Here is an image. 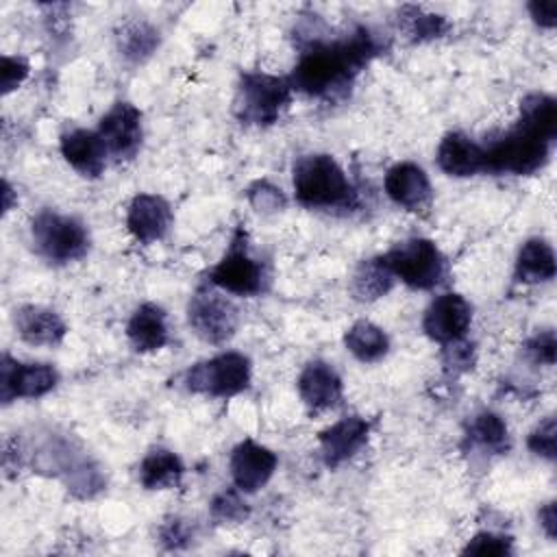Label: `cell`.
<instances>
[{"label": "cell", "mask_w": 557, "mask_h": 557, "mask_svg": "<svg viewBox=\"0 0 557 557\" xmlns=\"http://www.w3.org/2000/svg\"><path fill=\"white\" fill-rule=\"evenodd\" d=\"M30 235L37 252L50 263H70L85 257L89 250L85 226L76 218L57 211H39L33 218Z\"/></svg>", "instance_id": "5"}, {"label": "cell", "mask_w": 557, "mask_h": 557, "mask_svg": "<svg viewBox=\"0 0 557 557\" xmlns=\"http://www.w3.org/2000/svg\"><path fill=\"white\" fill-rule=\"evenodd\" d=\"M183 383L194 394L228 398L250 385V361L242 352H222L194 363Z\"/></svg>", "instance_id": "7"}, {"label": "cell", "mask_w": 557, "mask_h": 557, "mask_svg": "<svg viewBox=\"0 0 557 557\" xmlns=\"http://www.w3.org/2000/svg\"><path fill=\"white\" fill-rule=\"evenodd\" d=\"M557 137V102L548 94H529L520 102L513 128L483 146V172L533 174L548 161Z\"/></svg>", "instance_id": "2"}, {"label": "cell", "mask_w": 557, "mask_h": 557, "mask_svg": "<svg viewBox=\"0 0 557 557\" xmlns=\"http://www.w3.org/2000/svg\"><path fill=\"white\" fill-rule=\"evenodd\" d=\"M555 252L546 239L533 237L522 244L516 259V276L522 283H542L555 276Z\"/></svg>", "instance_id": "24"}, {"label": "cell", "mask_w": 557, "mask_h": 557, "mask_svg": "<svg viewBox=\"0 0 557 557\" xmlns=\"http://www.w3.org/2000/svg\"><path fill=\"white\" fill-rule=\"evenodd\" d=\"M298 394L313 411L333 409L339 405L344 387L339 374L324 361H311L298 376Z\"/></svg>", "instance_id": "17"}, {"label": "cell", "mask_w": 557, "mask_h": 557, "mask_svg": "<svg viewBox=\"0 0 557 557\" xmlns=\"http://www.w3.org/2000/svg\"><path fill=\"white\" fill-rule=\"evenodd\" d=\"M9 209H11V187L4 181V211H9Z\"/></svg>", "instance_id": "39"}, {"label": "cell", "mask_w": 557, "mask_h": 557, "mask_svg": "<svg viewBox=\"0 0 557 557\" xmlns=\"http://www.w3.org/2000/svg\"><path fill=\"white\" fill-rule=\"evenodd\" d=\"M209 283L237 296H255L263 292L265 268L248 252L246 233L237 231L224 257L211 268Z\"/></svg>", "instance_id": "8"}, {"label": "cell", "mask_w": 557, "mask_h": 557, "mask_svg": "<svg viewBox=\"0 0 557 557\" xmlns=\"http://www.w3.org/2000/svg\"><path fill=\"white\" fill-rule=\"evenodd\" d=\"M385 194L407 211H418L431 200V183L424 170L416 163H396L385 174Z\"/></svg>", "instance_id": "16"}, {"label": "cell", "mask_w": 557, "mask_h": 557, "mask_svg": "<svg viewBox=\"0 0 557 557\" xmlns=\"http://www.w3.org/2000/svg\"><path fill=\"white\" fill-rule=\"evenodd\" d=\"M59 383V372L48 363H22L2 357L0 363V396L2 403H11L15 398H39L54 389Z\"/></svg>", "instance_id": "10"}, {"label": "cell", "mask_w": 557, "mask_h": 557, "mask_svg": "<svg viewBox=\"0 0 557 557\" xmlns=\"http://www.w3.org/2000/svg\"><path fill=\"white\" fill-rule=\"evenodd\" d=\"M468 440L472 446H479L490 453H505L509 448L507 424L500 416L492 411H481L468 424Z\"/></svg>", "instance_id": "26"}, {"label": "cell", "mask_w": 557, "mask_h": 557, "mask_svg": "<svg viewBox=\"0 0 557 557\" xmlns=\"http://www.w3.org/2000/svg\"><path fill=\"white\" fill-rule=\"evenodd\" d=\"M13 322L20 337L33 346L61 344V339L67 333V326L59 318V313L41 305H24L15 309Z\"/></svg>", "instance_id": "19"}, {"label": "cell", "mask_w": 557, "mask_h": 557, "mask_svg": "<svg viewBox=\"0 0 557 557\" xmlns=\"http://www.w3.org/2000/svg\"><path fill=\"white\" fill-rule=\"evenodd\" d=\"M28 76V63L22 57H2V94L13 91Z\"/></svg>", "instance_id": "36"}, {"label": "cell", "mask_w": 557, "mask_h": 557, "mask_svg": "<svg viewBox=\"0 0 557 557\" xmlns=\"http://www.w3.org/2000/svg\"><path fill=\"white\" fill-rule=\"evenodd\" d=\"M63 159L87 178H98L107 165V148L98 133L87 128H72L61 137Z\"/></svg>", "instance_id": "18"}, {"label": "cell", "mask_w": 557, "mask_h": 557, "mask_svg": "<svg viewBox=\"0 0 557 557\" xmlns=\"http://www.w3.org/2000/svg\"><path fill=\"white\" fill-rule=\"evenodd\" d=\"M444 366L453 372H463L470 370L474 366V348L472 344L459 339V342H450L444 344V352H442Z\"/></svg>", "instance_id": "35"}, {"label": "cell", "mask_w": 557, "mask_h": 557, "mask_svg": "<svg viewBox=\"0 0 557 557\" xmlns=\"http://www.w3.org/2000/svg\"><path fill=\"white\" fill-rule=\"evenodd\" d=\"M529 448L540 455V457H546V459H555V418H546L544 422H540L529 440H527Z\"/></svg>", "instance_id": "34"}, {"label": "cell", "mask_w": 557, "mask_h": 557, "mask_svg": "<svg viewBox=\"0 0 557 557\" xmlns=\"http://www.w3.org/2000/svg\"><path fill=\"white\" fill-rule=\"evenodd\" d=\"M183 463L176 453L168 448H152L139 463V481L146 490H170L183 476Z\"/></svg>", "instance_id": "22"}, {"label": "cell", "mask_w": 557, "mask_h": 557, "mask_svg": "<svg viewBox=\"0 0 557 557\" xmlns=\"http://www.w3.org/2000/svg\"><path fill=\"white\" fill-rule=\"evenodd\" d=\"M211 516L220 522H239L248 518V505L235 490H222L211 500Z\"/></svg>", "instance_id": "30"}, {"label": "cell", "mask_w": 557, "mask_h": 557, "mask_svg": "<svg viewBox=\"0 0 557 557\" xmlns=\"http://www.w3.org/2000/svg\"><path fill=\"white\" fill-rule=\"evenodd\" d=\"M472 322V307L459 294H440L422 318L424 333L437 344H450L466 337Z\"/></svg>", "instance_id": "11"}, {"label": "cell", "mask_w": 557, "mask_h": 557, "mask_svg": "<svg viewBox=\"0 0 557 557\" xmlns=\"http://www.w3.org/2000/svg\"><path fill=\"white\" fill-rule=\"evenodd\" d=\"M344 344L363 363L379 361L387 352V348H389V339H387L385 331L381 326L368 322V320L355 322L346 331Z\"/></svg>", "instance_id": "25"}, {"label": "cell", "mask_w": 557, "mask_h": 557, "mask_svg": "<svg viewBox=\"0 0 557 557\" xmlns=\"http://www.w3.org/2000/svg\"><path fill=\"white\" fill-rule=\"evenodd\" d=\"M292 91L287 78L263 72H244L235 94V115L242 124L270 126L287 109Z\"/></svg>", "instance_id": "4"}, {"label": "cell", "mask_w": 557, "mask_h": 557, "mask_svg": "<svg viewBox=\"0 0 557 557\" xmlns=\"http://www.w3.org/2000/svg\"><path fill=\"white\" fill-rule=\"evenodd\" d=\"M370 435V422L361 416H346L337 420L335 424L320 431V448L322 459L329 468H337L346 459L355 457L361 446L368 442Z\"/></svg>", "instance_id": "14"}, {"label": "cell", "mask_w": 557, "mask_h": 557, "mask_svg": "<svg viewBox=\"0 0 557 557\" xmlns=\"http://www.w3.org/2000/svg\"><path fill=\"white\" fill-rule=\"evenodd\" d=\"M294 194L309 209H352L357 191L331 154H305L294 163Z\"/></svg>", "instance_id": "3"}, {"label": "cell", "mask_w": 557, "mask_h": 557, "mask_svg": "<svg viewBox=\"0 0 557 557\" xmlns=\"http://www.w3.org/2000/svg\"><path fill=\"white\" fill-rule=\"evenodd\" d=\"M540 524L544 527L546 535L550 540H555L557 535V516H555V503H546L542 509H540Z\"/></svg>", "instance_id": "38"}, {"label": "cell", "mask_w": 557, "mask_h": 557, "mask_svg": "<svg viewBox=\"0 0 557 557\" xmlns=\"http://www.w3.org/2000/svg\"><path fill=\"white\" fill-rule=\"evenodd\" d=\"M437 165L448 176H472L483 172V146L463 133H448L437 146Z\"/></svg>", "instance_id": "20"}, {"label": "cell", "mask_w": 557, "mask_h": 557, "mask_svg": "<svg viewBox=\"0 0 557 557\" xmlns=\"http://www.w3.org/2000/svg\"><path fill=\"white\" fill-rule=\"evenodd\" d=\"M379 50L381 41L366 26H357L337 39H313L302 48L287 81L296 91L331 100L350 89L355 76Z\"/></svg>", "instance_id": "1"}, {"label": "cell", "mask_w": 557, "mask_h": 557, "mask_svg": "<svg viewBox=\"0 0 557 557\" xmlns=\"http://www.w3.org/2000/svg\"><path fill=\"white\" fill-rule=\"evenodd\" d=\"M529 13L531 17L544 26V28H553L557 24V0H537L529 4Z\"/></svg>", "instance_id": "37"}, {"label": "cell", "mask_w": 557, "mask_h": 557, "mask_svg": "<svg viewBox=\"0 0 557 557\" xmlns=\"http://www.w3.org/2000/svg\"><path fill=\"white\" fill-rule=\"evenodd\" d=\"M115 159H133L141 146V113L131 102H115L96 131Z\"/></svg>", "instance_id": "12"}, {"label": "cell", "mask_w": 557, "mask_h": 557, "mask_svg": "<svg viewBox=\"0 0 557 557\" xmlns=\"http://www.w3.org/2000/svg\"><path fill=\"white\" fill-rule=\"evenodd\" d=\"M398 28L411 41H429L442 37L448 30V22L444 15L426 13L420 7H403L398 11Z\"/></svg>", "instance_id": "27"}, {"label": "cell", "mask_w": 557, "mask_h": 557, "mask_svg": "<svg viewBox=\"0 0 557 557\" xmlns=\"http://www.w3.org/2000/svg\"><path fill=\"white\" fill-rule=\"evenodd\" d=\"M276 463L278 459L270 448L252 440H244L233 448L228 468L233 483L239 492H257L270 481V476L276 470Z\"/></svg>", "instance_id": "13"}, {"label": "cell", "mask_w": 557, "mask_h": 557, "mask_svg": "<svg viewBox=\"0 0 557 557\" xmlns=\"http://www.w3.org/2000/svg\"><path fill=\"white\" fill-rule=\"evenodd\" d=\"M194 533H191V527L187 520L183 518H170L161 524L159 529V540L165 548L170 550H176V548H185L189 542H191Z\"/></svg>", "instance_id": "32"}, {"label": "cell", "mask_w": 557, "mask_h": 557, "mask_svg": "<svg viewBox=\"0 0 557 557\" xmlns=\"http://www.w3.org/2000/svg\"><path fill=\"white\" fill-rule=\"evenodd\" d=\"M187 320L194 333L207 344H224L237 331L239 311L220 292L200 287L187 305Z\"/></svg>", "instance_id": "9"}, {"label": "cell", "mask_w": 557, "mask_h": 557, "mask_svg": "<svg viewBox=\"0 0 557 557\" xmlns=\"http://www.w3.org/2000/svg\"><path fill=\"white\" fill-rule=\"evenodd\" d=\"M394 274L383 257L363 259L350 278V292L361 302H372L385 296L394 285Z\"/></svg>", "instance_id": "23"}, {"label": "cell", "mask_w": 557, "mask_h": 557, "mask_svg": "<svg viewBox=\"0 0 557 557\" xmlns=\"http://www.w3.org/2000/svg\"><path fill=\"white\" fill-rule=\"evenodd\" d=\"M524 352L533 363H544L553 366L555 363V333L550 329L535 333L527 344Z\"/></svg>", "instance_id": "33"}, {"label": "cell", "mask_w": 557, "mask_h": 557, "mask_svg": "<svg viewBox=\"0 0 557 557\" xmlns=\"http://www.w3.org/2000/svg\"><path fill=\"white\" fill-rule=\"evenodd\" d=\"M396 278L413 289H433L444 281L446 259L426 237H411L396 244L385 257Z\"/></svg>", "instance_id": "6"}, {"label": "cell", "mask_w": 557, "mask_h": 557, "mask_svg": "<svg viewBox=\"0 0 557 557\" xmlns=\"http://www.w3.org/2000/svg\"><path fill=\"white\" fill-rule=\"evenodd\" d=\"M159 46V33L146 22H126L117 33V48L124 59L139 63Z\"/></svg>", "instance_id": "28"}, {"label": "cell", "mask_w": 557, "mask_h": 557, "mask_svg": "<svg viewBox=\"0 0 557 557\" xmlns=\"http://www.w3.org/2000/svg\"><path fill=\"white\" fill-rule=\"evenodd\" d=\"M248 200L250 205L259 211V213H274V211H281L285 209V194L268 183V181H257L248 187Z\"/></svg>", "instance_id": "31"}, {"label": "cell", "mask_w": 557, "mask_h": 557, "mask_svg": "<svg viewBox=\"0 0 557 557\" xmlns=\"http://www.w3.org/2000/svg\"><path fill=\"white\" fill-rule=\"evenodd\" d=\"M172 226L170 205L154 194H137L128 205L126 228L141 244H152L165 237Z\"/></svg>", "instance_id": "15"}, {"label": "cell", "mask_w": 557, "mask_h": 557, "mask_svg": "<svg viewBox=\"0 0 557 557\" xmlns=\"http://www.w3.org/2000/svg\"><path fill=\"white\" fill-rule=\"evenodd\" d=\"M126 335L133 348L139 352H152L163 348L170 339L165 311L154 302L139 305L126 324Z\"/></svg>", "instance_id": "21"}, {"label": "cell", "mask_w": 557, "mask_h": 557, "mask_svg": "<svg viewBox=\"0 0 557 557\" xmlns=\"http://www.w3.org/2000/svg\"><path fill=\"white\" fill-rule=\"evenodd\" d=\"M513 553V540L503 533H492V531H481L476 533L463 548V555H511Z\"/></svg>", "instance_id": "29"}]
</instances>
